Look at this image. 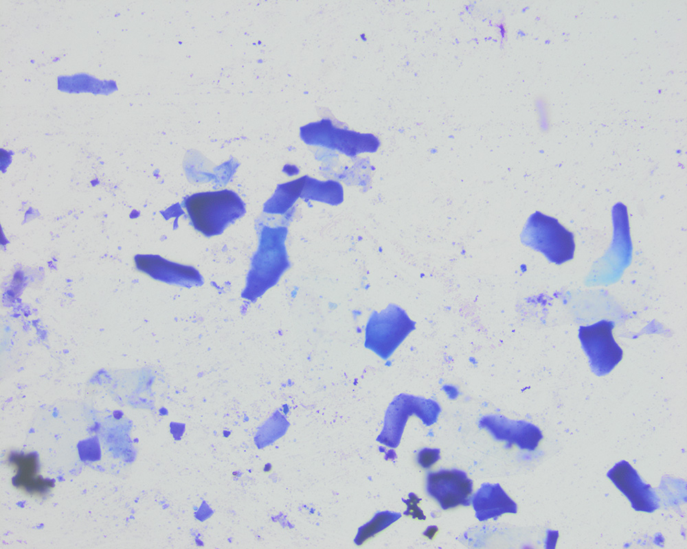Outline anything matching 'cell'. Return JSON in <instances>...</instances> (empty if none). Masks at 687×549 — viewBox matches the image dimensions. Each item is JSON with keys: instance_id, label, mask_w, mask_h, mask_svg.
Wrapping results in <instances>:
<instances>
[{"instance_id": "8fae6325", "label": "cell", "mask_w": 687, "mask_h": 549, "mask_svg": "<svg viewBox=\"0 0 687 549\" xmlns=\"http://www.w3.org/2000/svg\"><path fill=\"white\" fill-rule=\"evenodd\" d=\"M137 268L155 279L188 288L201 285L203 277L194 267L168 261L155 255H137Z\"/></svg>"}, {"instance_id": "4fadbf2b", "label": "cell", "mask_w": 687, "mask_h": 549, "mask_svg": "<svg viewBox=\"0 0 687 549\" xmlns=\"http://www.w3.org/2000/svg\"><path fill=\"white\" fill-rule=\"evenodd\" d=\"M306 177L278 185L273 196L264 204V211L283 213L301 196Z\"/></svg>"}, {"instance_id": "3957f363", "label": "cell", "mask_w": 687, "mask_h": 549, "mask_svg": "<svg viewBox=\"0 0 687 549\" xmlns=\"http://www.w3.org/2000/svg\"><path fill=\"white\" fill-rule=\"evenodd\" d=\"M521 241L556 265L565 263L574 256V233L557 219L539 211L534 212L528 219L521 234Z\"/></svg>"}, {"instance_id": "7c38bea8", "label": "cell", "mask_w": 687, "mask_h": 549, "mask_svg": "<svg viewBox=\"0 0 687 549\" xmlns=\"http://www.w3.org/2000/svg\"><path fill=\"white\" fill-rule=\"evenodd\" d=\"M476 518L480 521L496 519L504 513H516L517 504L499 483L484 482L471 496Z\"/></svg>"}, {"instance_id": "9a60e30c", "label": "cell", "mask_w": 687, "mask_h": 549, "mask_svg": "<svg viewBox=\"0 0 687 549\" xmlns=\"http://www.w3.org/2000/svg\"><path fill=\"white\" fill-rule=\"evenodd\" d=\"M440 454L438 448L425 447L418 452L416 462L422 468L429 469L440 459Z\"/></svg>"}, {"instance_id": "e0dca14e", "label": "cell", "mask_w": 687, "mask_h": 549, "mask_svg": "<svg viewBox=\"0 0 687 549\" xmlns=\"http://www.w3.org/2000/svg\"><path fill=\"white\" fill-rule=\"evenodd\" d=\"M535 106L537 107V110L538 112L539 122H550V114L548 104L545 98H538L536 100Z\"/></svg>"}, {"instance_id": "2e32d148", "label": "cell", "mask_w": 687, "mask_h": 549, "mask_svg": "<svg viewBox=\"0 0 687 549\" xmlns=\"http://www.w3.org/2000/svg\"><path fill=\"white\" fill-rule=\"evenodd\" d=\"M403 501L407 505V509L403 513L405 515L409 517L410 516L414 519H418L419 520L426 519V516L424 515L423 510L418 506L421 499L419 498L415 493H409L408 499L403 500Z\"/></svg>"}, {"instance_id": "8992f818", "label": "cell", "mask_w": 687, "mask_h": 549, "mask_svg": "<svg viewBox=\"0 0 687 549\" xmlns=\"http://www.w3.org/2000/svg\"><path fill=\"white\" fill-rule=\"evenodd\" d=\"M426 491L444 511L467 506L471 503L473 481L464 471L441 469L427 473Z\"/></svg>"}, {"instance_id": "ffe728a7", "label": "cell", "mask_w": 687, "mask_h": 549, "mask_svg": "<svg viewBox=\"0 0 687 549\" xmlns=\"http://www.w3.org/2000/svg\"><path fill=\"white\" fill-rule=\"evenodd\" d=\"M271 470V466L269 464L266 465L265 467H264V472H269Z\"/></svg>"}, {"instance_id": "30bf717a", "label": "cell", "mask_w": 687, "mask_h": 549, "mask_svg": "<svg viewBox=\"0 0 687 549\" xmlns=\"http://www.w3.org/2000/svg\"><path fill=\"white\" fill-rule=\"evenodd\" d=\"M607 477L628 498L637 511L653 513L660 508V498L649 484L642 481L637 471L626 460L610 469Z\"/></svg>"}, {"instance_id": "5b68a950", "label": "cell", "mask_w": 687, "mask_h": 549, "mask_svg": "<svg viewBox=\"0 0 687 549\" xmlns=\"http://www.w3.org/2000/svg\"><path fill=\"white\" fill-rule=\"evenodd\" d=\"M615 323L602 319L593 325L580 326L578 338L589 358L592 371L598 377L609 373L621 361L623 351L615 341Z\"/></svg>"}, {"instance_id": "5bb4252c", "label": "cell", "mask_w": 687, "mask_h": 549, "mask_svg": "<svg viewBox=\"0 0 687 549\" xmlns=\"http://www.w3.org/2000/svg\"><path fill=\"white\" fill-rule=\"evenodd\" d=\"M401 517V513L383 511L376 513L373 518L361 526L357 533L354 542L361 545L368 539L381 532Z\"/></svg>"}, {"instance_id": "9c48e42d", "label": "cell", "mask_w": 687, "mask_h": 549, "mask_svg": "<svg viewBox=\"0 0 687 549\" xmlns=\"http://www.w3.org/2000/svg\"><path fill=\"white\" fill-rule=\"evenodd\" d=\"M441 410L435 400L405 393L397 395L390 404L385 417L387 426L394 427V447L398 445L409 417L416 415L429 426L437 421Z\"/></svg>"}, {"instance_id": "ac0fdd59", "label": "cell", "mask_w": 687, "mask_h": 549, "mask_svg": "<svg viewBox=\"0 0 687 549\" xmlns=\"http://www.w3.org/2000/svg\"><path fill=\"white\" fill-rule=\"evenodd\" d=\"M438 531V528L436 526H429L423 532V535L429 539H432L437 534Z\"/></svg>"}, {"instance_id": "52a82bcc", "label": "cell", "mask_w": 687, "mask_h": 549, "mask_svg": "<svg viewBox=\"0 0 687 549\" xmlns=\"http://www.w3.org/2000/svg\"><path fill=\"white\" fill-rule=\"evenodd\" d=\"M4 461L13 473L12 484L19 492L38 500L47 498L52 493L54 481L39 474V461L36 453L11 451L5 454Z\"/></svg>"}, {"instance_id": "ba28073f", "label": "cell", "mask_w": 687, "mask_h": 549, "mask_svg": "<svg viewBox=\"0 0 687 549\" xmlns=\"http://www.w3.org/2000/svg\"><path fill=\"white\" fill-rule=\"evenodd\" d=\"M480 429L487 430L495 440L506 441V448L516 445L523 450H534L543 439L541 430L524 420H511L500 414H488L478 422Z\"/></svg>"}, {"instance_id": "d6986e66", "label": "cell", "mask_w": 687, "mask_h": 549, "mask_svg": "<svg viewBox=\"0 0 687 549\" xmlns=\"http://www.w3.org/2000/svg\"><path fill=\"white\" fill-rule=\"evenodd\" d=\"M558 537H559V533H558L557 531H555L554 535L552 537V539H551V534H550V533H548L546 542H545V544L547 545L546 547L549 548L550 545L551 544L550 548H552V544H553L554 546H555Z\"/></svg>"}, {"instance_id": "6da1fadb", "label": "cell", "mask_w": 687, "mask_h": 549, "mask_svg": "<svg viewBox=\"0 0 687 549\" xmlns=\"http://www.w3.org/2000/svg\"><path fill=\"white\" fill-rule=\"evenodd\" d=\"M192 226L210 237L221 234L245 213V205L234 191L223 189L194 194L183 202Z\"/></svg>"}, {"instance_id": "277c9868", "label": "cell", "mask_w": 687, "mask_h": 549, "mask_svg": "<svg viewBox=\"0 0 687 549\" xmlns=\"http://www.w3.org/2000/svg\"><path fill=\"white\" fill-rule=\"evenodd\" d=\"M416 323L398 305L390 303L380 313L373 311L365 329V348L387 360L415 329Z\"/></svg>"}, {"instance_id": "7a4b0ae2", "label": "cell", "mask_w": 687, "mask_h": 549, "mask_svg": "<svg viewBox=\"0 0 687 549\" xmlns=\"http://www.w3.org/2000/svg\"><path fill=\"white\" fill-rule=\"evenodd\" d=\"M286 232L282 227L264 226L262 229L259 246L252 257L246 287L242 293L243 298L257 299L273 286L289 268L284 246Z\"/></svg>"}]
</instances>
